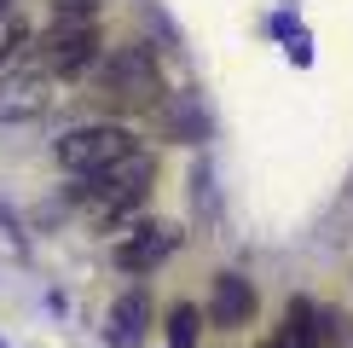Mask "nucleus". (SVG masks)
Instances as JSON below:
<instances>
[{
    "label": "nucleus",
    "instance_id": "obj_1",
    "mask_svg": "<svg viewBox=\"0 0 353 348\" xmlns=\"http://www.w3.org/2000/svg\"><path fill=\"white\" fill-rule=\"evenodd\" d=\"M93 64H99V29H93V6L70 0V6L52 18V29L41 35V70H47V76L76 81V76H87Z\"/></svg>",
    "mask_w": 353,
    "mask_h": 348
},
{
    "label": "nucleus",
    "instance_id": "obj_2",
    "mask_svg": "<svg viewBox=\"0 0 353 348\" xmlns=\"http://www.w3.org/2000/svg\"><path fill=\"white\" fill-rule=\"evenodd\" d=\"M81 209L93 215V221H128V215L139 209L145 197H151V157H128V163H116L105 174H87V186H81Z\"/></svg>",
    "mask_w": 353,
    "mask_h": 348
},
{
    "label": "nucleus",
    "instance_id": "obj_3",
    "mask_svg": "<svg viewBox=\"0 0 353 348\" xmlns=\"http://www.w3.org/2000/svg\"><path fill=\"white\" fill-rule=\"evenodd\" d=\"M52 157H58V168H70L76 180H87V174H105L116 163H128V157H139V145L116 122H87V128H70L52 145Z\"/></svg>",
    "mask_w": 353,
    "mask_h": 348
},
{
    "label": "nucleus",
    "instance_id": "obj_4",
    "mask_svg": "<svg viewBox=\"0 0 353 348\" xmlns=\"http://www.w3.org/2000/svg\"><path fill=\"white\" fill-rule=\"evenodd\" d=\"M99 87H105V99H116V105H151L163 93L151 47H116L105 58V70H99Z\"/></svg>",
    "mask_w": 353,
    "mask_h": 348
},
{
    "label": "nucleus",
    "instance_id": "obj_5",
    "mask_svg": "<svg viewBox=\"0 0 353 348\" xmlns=\"http://www.w3.org/2000/svg\"><path fill=\"white\" fill-rule=\"evenodd\" d=\"M174 250H180V226L145 221V226H134V238L116 244V267L122 273H151V267H163Z\"/></svg>",
    "mask_w": 353,
    "mask_h": 348
},
{
    "label": "nucleus",
    "instance_id": "obj_6",
    "mask_svg": "<svg viewBox=\"0 0 353 348\" xmlns=\"http://www.w3.org/2000/svg\"><path fill=\"white\" fill-rule=\"evenodd\" d=\"M47 105H52L47 76H35V70H6L0 76V122H35Z\"/></svg>",
    "mask_w": 353,
    "mask_h": 348
},
{
    "label": "nucleus",
    "instance_id": "obj_7",
    "mask_svg": "<svg viewBox=\"0 0 353 348\" xmlns=\"http://www.w3.org/2000/svg\"><path fill=\"white\" fill-rule=\"evenodd\" d=\"M209 319L226 331H238L255 319V284L243 279V273H220L214 279V302H209Z\"/></svg>",
    "mask_w": 353,
    "mask_h": 348
},
{
    "label": "nucleus",
    "instance_id": "obj_8",
    "mask_svg": "<svg viewBox=\"0 0 353 348\" xmlns=\"http://www.w3.org/2000/svg\"><path fill=\"white\" fill-rule=\"evenodd\" d=\"M145 325H151V302H145V290H128V296H116V308L105 319V342L110 348H139Z\"/></svg>",
    "mask_w": 353,
    "mask_h": 348
},
{
    "label": "nucleus",
    "instance_id": "obj_9",
    "mask_svg": "<svg viewBox=\"0 0 353 348\" xmlns=\"http://www.w3.org/2000/svg\"><path fill=\"white\" fill-rule=\"evenodd\" d=\"M23 41H29V23H23L18 0H0V58H12Z\"/></svg>",
    "mask_w": 353,
    "mask_h": 348
},
{
    "label": "nucleus",
    "instance_id": "obj_10",
    "mask_svg": "<svg viewBox=\"0 0 353 348\" xmlns=\"http://www.w3.org/2000/svg\"><path fill=\"white\" fill-rule=\"evenodd\" d=\"M197 331H203V319L191 302H180V308L168 313V348H197Z\"/></svg>",
    "mask_w": 353,
    "mask_h": 348
},
{
    "label": "nucleus",
    "instance_id": "obj_11",
    "mask_svg": "<svg viewBox=\"0 0 353 348\" xmlns=\"http://www.w3.org/2000/svg\"><path fill=\"white\" fill-rule=\"evenodd\" d=\"M278 348H290V342H278Z\"/></svg>",
    "mask_w": 353,
    "mask_h": 348
},
{
    "label": "nucleus",
    "instance_id": "obj_12",
    "mask_svg": "<svg viewBox=\"0 0 353 348\" xmlns=\"http://www.w3.org/2000/svg\"><path fill=\"white\" fill-rule=\"evenodd\" d=\"M0 348H6V342H0Z\"/></svg>",
    "mask_w": 353,
    "mask_h": 348
}]
</instances>
